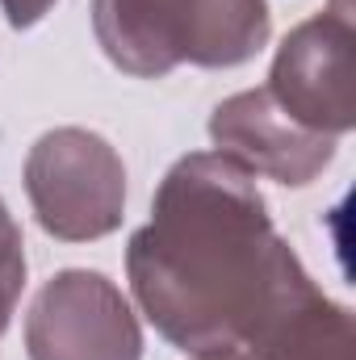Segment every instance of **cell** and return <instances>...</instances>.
<instances>
[{"label": "cell", "instance_id": "1", "mask_svg": "<svg viewBox=\"0 0 356 360\" xmlns=\"http://www.w3.org/2000/svg\"><path fill=\"white\" fill-rule=\"evenodd\" d=\"M298 252L272 231L256 176L222 151L168 168L151 222L130 235L134 302L180 352H239L272 285Z\"/></svg>", "mask_w": 356, "mask_h": 360}, {"label": "cell", "instance_id": "2", "mask_svg": "<svg viewBox=\"0 0 356 360\" xmlns=\"http://www.w3.org/2000/svg\"><path fill=\"white\" fill-rule=\"evenodd\" d=\"M268 0H92V34L113 68L160 80L180 63L239 68L268 42Z\"/></svg>", "mask_w": 356, "mask_h": 360}, {"label": "cell", "instance_id": "3", "mask_svg": "<svg viewBox=\"0 0 356 360\" xmlns=\"http://www.w3.org/2000/svg\"><path fill=\"white\" fill-rule=\"evenodd\" d=\"M25 193L46 235L63 243H89L113 235L126 214L122 155L92 130H46L25 155Z\"/></svg>", "mask_w": 356, "mask_h": 360}, {"label": "cell", "instance_id": "4", "mask_svg": "<svg viewBox=\"0 0 356 360\" xmlns=\"http://www.w3.org/2000/svg\"><path fill=\"white\" fill-rule=\"evenodd\" d=\"M30 360H143V327L126 293L92 269L55 272L25 314Z\"/></svg>", "mask_w": 356, "mask_h": 360}, {"label": "cell", "instance_id": "5", "mask_svg": "<svg viewBox=\"0 0 356 360\" xmlns=\"http://www.w3.org/2000/svg\"><path fill=\"white\" fill-rule=\"evenodd\" d=\"M268 96L306 130L340 139L356 126L352 105V21L348 13H319L285 34L276 46Z\"/></svg>", "mask_w": 356, "mask_h": 360}, {"label": "cell", "instance_id": "6", "mask_svg": "<svg viewBox=\"0 0 356 360\" xmlns=\"http://www.w3.org/2000/svg\"><path fill=\"white\" fill-rule=\"evenodd\" d=\"M210 139L222 155L243 164L252 176H268L276 184H310L331 160L336 139L298 126L268 89H248L227 96L210 113Z\"/></svg>", "mask_w": 356, "mask_h": 360}, {"label": "cell", "instance_id": "7", "mask_svg": "<svg viewBox=\"0 0 356 360\" xmlns=\"http://www.w3.org/2000/svg\"><path fill=\"white\" fill-rule=\"evenodd\" d=\"M239 352L252 360H356L352 319L310 281L302 260H293L272 285Z\"/></svg>", "mask_w": 356, "mask_h": 360}, {"label": "cell", "instance_id": "8", "mask_svg": "<svg viewBox=\"0 0 356 360\" xmlns=\"http://www.w3.org/2000/svg\"><path fill=\"white\" fill-rule=\"evenodd\" d=\"M21 289H25V243H21V226L13 222L8 205L0 201V335L13 319Z\"/></svg>", "mask_w": 356, "mask_h": 360}, {"label": "cell", "instance_id": "9", "mask_svg": "<svg viewBox=\"0 0 356 360\" xmlns=\"http://www.w3.org/2000/svg\"><path fill=\"white\" fill-rule=\"evenodd\" d=\"M51 8H55V0H0V13H4V21H8L13 30L38 25Z\"/></svg>", "mask_w": 356, "mask_h": 360}, {"label": "cell", "instance_id": "10", "mask_svg": "<svg viewBox=\"0 0 356 360\" xmlns=\"http://www.w3.org/2000/svg\"><path fill=\"white\" fill-rule=\"evenodd\" d=\"M193 360H252V356H243V352H201V356H193Z\"/></svg>", "mask_w": 356, "mask_h": 360}]
</instances>
